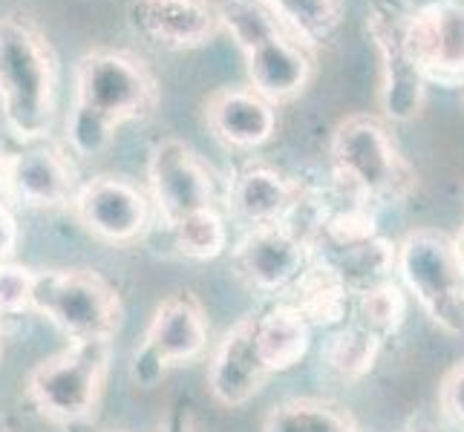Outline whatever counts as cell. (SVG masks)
Here are the masks:
<instances>
[{
  "instance_id": "27",
  "label": "cell",
  "mask_w": 464,
  "mask_h": 432,
  "mask_svg": "<svg viewBox=\"0 0 464 432\" xmlns=\"http://www.w3.org/2000/svg\"><path fill=\"white\" fill-rule=\"evenodd\" d=\"M222 29L228 32L239 53L251 50L254 43L283 32L277 21L260 6V0H217Z\"/></svg>"
},
{
  "instance_id": "18",
  "label": "cell",
  "mask_w": 464,
  "mask_h": 432,
  "mask_svg": "<svg viewBox=\"0 0 464 432\" xmlns=\"http://www.w3.org/2000/svg\"><path fill=\"white\" fill-rule=\"evenodd\" d=\"M303 187L297 179H289L285 173L248 165L239 170L228 187V207L237 219H243L248 228L257 226H277L292 214V207L303 197Z\"/></svg>"
},
{
  "instance_id": "33",
  "label": "cell",
  "mask_w": 464,
  "mask_h": 432,
  "mask_svg": "<svg viewBox=\"0 0 464 432\" xmlns=\"http://www.w3.org/2000/svg\"><path fill=\"white\" fill-rule=\"evenodd\" d=\"M453 248H456V254H459V263H461V268H464V226H461V231L453 236Z\"/></svg>"
},
{
  "instance_id": "34",
  "label": "cell",
  "mask_w": 464,
  "mask_h": 432,
  "mask_svg": "<svg viewBox=\"0 0 464 432\" xmlns=\"http://www.w3.org/2000/svg\"><path fill=\"white\" fill-rule=\"evenodd\" d=\"M0 432H9V424H6L4 415H0Z\"/></svg>"
},
{
  "instance_id": "17",
  "label": "cell",
  "mask_w": 464,
  "mask_h": 432,
  "mask_svg": "<svg viewBox=\"0 0 464 432\" xmlns=\"http://www.w3.org/2000/svg\"><path fill=\"white\" fill-rule=\"evenodd\" d=\"M205 124L228 150H257L277 133V107L251 87H219L205 99Z\"/></svg>"
},
{
  "instance_id": "12",
  "label": "cell",
  "mask_w": 464,
  "mask_h": 432,
  "mask_svg": "<svg viewBox=\"0 0 464 432\" xmlns=\"http://www.w3.org/2000/svg\"><path fill=\"white\" fill-rule=\"evenodd\" d=\"M127 26L168 53L202 50L222 32L217 0H130Z\"/></svg>"
},
{
  "instance_id": "36",
  "label": "cell",
  "mask_w": 464,
  "mask_h": 432,
  "mask_svg": "<svg viewBox=\"0 0 464 432\" xmlns=\"http://www.w3.org/2000/svg\"><path fill=\"white\" fill-rule=\"evenodd\" d=\"M107 432H127V429H107Z\"/></svg>"
},
{
  "instance_id": "11",
  "label": "cell",
  "mask_w": 464,
  "mask_h": 432,
  "mask_svg": "<svg viewBox=\"0 0 464 432\" xmlns=\"http://www.w3.org/2000/svg\"><path fill=\"white\" fill-rule=\"evenodd\" d=\"M70 205L84 231L110 245L133 243L145 234L150 219V202L141 194V187L124 176L110 173L92 176L84 185H78Z\"/></svg>"
},
{
  "instance_id": "8",
  "label": "cell",
  "mask_w": 464,
  "mask_h": 432,
  "mask_svg": "<svg viewBox=\"0 0 464 432\" xmlns=\"http://www.w3.org/2000/svg\"><path fill=\"white\" fill-rule=\"evenodd\" d=\"M208 343V323L202 302L179 292L168 297L150 317L145 338L133 351V378L141 387H153L170 366L197 360Z\"/></svg>"
},
{
  "instance_id": "29",
  "label": "cell",
  "mask_w": 464,
  "mask_h": 432,
  "mask_svg": "<svg viewBox=\"0 0 464 432\" xmlns=\"http://www.w3.org/2000/svg\"><path fill=\"white\" fill-rule=\"evenodd\" d=\"M439 407L447 421L464 429V360L444 375L439 387Z\"/></svg>"
},
{
  "instance_id": "20",
  "label": "cell",
  "mask_w": 464,
  "mask_h": 432,
  "mask_svg": "<svg viewBox=\"0 0 464 432\" xmlns=\"http://www.w3.org/2000/svg\"><path fill=\"white\" fill-rule=\"evenodd\" d=\"M289 302L309 326L332 329L346 320L352 309V292L332 265H326L324 260H312L292 283Z\"/></svg>"
},
{
  "instance_id": "3",
  "label": "cell",
  "mask_w": 464,
  "mask_h": 432,
  "mask_svg": "<svg viewBox=\"0 0 464 432\" xmlns=\"http://www.w3.org/2000/svg\"><path fill=\"white\" fill-rule=\"evenodd\" d=\"M329 165L338 194L370 207L404 202L419 185V176L398 150L387 124L366 113L349 116L334 127Z\"/></svg>"
},
{
  "instance_id": "7",
  "label": "cell",
  "mask_w": 464,
  "mask_h": 432,
  "mask_svg": "<svg viewBox=\"0 0 464 432\" xmlns=\"http://www.w3.org/2000/svg\"><path fill=\"white\" fill-rule=\"evenodd\" d=\"M410 12L412 6L407 0H372L363 18L366 38L381 61L378 104L383 110V119L395 124L419 119L427 104V82L407 46Z\"/></svg>"
},
{
  "instance_id": "21",
  "label": "cell",
  "mask_w": 464,
  "mask_h": 432,
  "mask_svg": "<svg viewBox=\"0 0 464 432\" xmlns=\"http://www.w3.org/2000/svg\"><path fill=\"white\" fill-rule=\"evenodd\" d=\"M289 38L303 46H326L343 24V0H260Z\"/></svg>"
},
{
  "instance_id": "22",
  "label": "cell",
  "mask_w": 464,
  "mask_h": 432,
  "mask_svg": "<svg viewBox=\"0 0 464 432\" xmlns=\"http://www.w3.org/2000/svg\"><path fill=\"white\" fill-rule=\"evenodd\" d=\"M312 260H324L338 271V277L346 283L352 294L363 292V288L378 285L390 277L395 268V243L387 236H370L363 243L343 245V248H317L312 251Z\"/></svg>"
},
{
  "instance_id": "10",
  "label": "cell",
  "mask_w": 464,
  "mask_h": 432,
  "mask_svg": "<svg viewBox=\"0 0 464 432\" xmlns=\"http://www.w3.org/2000/svg\"><path fill=\"white\" fill-rule=\"evenodd\" d=\"M150 197L168 228L188 214L214 207V173L188 141L168 136L156 141L148 165Z\"/></svg>"
},
{
  "instance_id": "32",
  "label": "cell",
  "mask_w": 464,
  "mask_h": 432,
  "mask_svg": "<svg viewBox=\"0 0 464 432\" xmlns=\"http://www.w3.org/2000/svg\"><path fill=\"white\" fill-rule=\"evenodd\" d=\"M0 205H9V156L0 150Z\"/></svg>"
},
{
  "instance_id": "35",
  "label": "cell",
  "mask_w": 464,
  "mask_h": 432,
  "mask_svg": "<svg viewBox=\"0 0 464 432\" xmlns=\"http://www.w3.org/2000/svg\"><path fill=\"white\" fill-rule=\"evenodd\" d=\"M0 355H4V331H0Z\"/></svg>"
},
{
  "instance_id": "6",
  "label": "cell",
  "mask_w": 464,
  "mask_h": 432,
  "mask_svg": "<svg viewBox=\"0 0 464 432\" xmlns=\"http://www.w3.org/2000/svg\"><path fill=\"white\" fill-rule=\"evenodd\" d=\"M107 366L110 343L75 341L29 372L26 395L44 418L55 424L84 421L102 401Z\"/></svg>"
},
{
  "instance_id": "19",
  "label": "cell",
  "mask_w": 464,
  "mask_h": 432,
  "mask_svg": "<svg viewBox=\"0 0 464 432\" xmlns=\"http://www.w3.org/2000/svg\"><path fill=\"white\" fill-rule=\"evenodd\" d=\"M254 343L271 375L285 372L306 358L312 343V326L292 302L271 306L263 314H254Z\"/></svg>"
},
{
  "instance_id": "15",
  "label": "cell",
  "mask_w": 464,
  "mask_h": 432,
  "mask_svg": "<svg viewBox=\"0 0 464 432\" xmlns=\"http://www.w3.org/2000/svg\"><path fill=\"white\" fill-rule=\"evenodd\" d=\"M78 190L70 153L53 141H32L26 150L9 156V202L26 207H63Z\"/></svg>"
},
{
  "instance_id": "25",
  "label": "cell",
  "mask_w": 464,
  "mask_h": 432,
  "mask_svg": "<svg viewBox=\"0 0 464 432\" xmlns=\"http://www.w3.org/2000/svg\"><path fill=\"white\" fill-rule=\"evenodd\" d=\"M383 341L375 338L372 331L361 329L358 323H352L341 329L326 346V366L334 378H341L346 383H355L372 372V366L381 355Z\"/></svg>"
},
{
  "instance_id": "16",
  "label": "cell",
  "mask_w": 464,
  "mask_h": 432,
  "mask_svg": "<svg viewBox=\"0 0 464 432\" xmlns=\"http://www.w3.org/2000/svg\"><path fill=\"white\" fill-rule=\"evenodd\" d=\"M268 378L271 372L254 343V314H246L222 334L208 366V389L222 407H243L266 387Z\"/></svg>"
},
{
  "instance_id": "1",
  "label": "cell",
  "mask_w": 464,
  "mask_h": 432,
  "mask_svg": "<svg viewBox=\"0 0 464 432\" xmlns=\"http://www.w3.org/2000/svg\"><path fill=\"white\" fill-rule=\"evenodd\" d=\"M159 107V84L148 63L127 50L99 46L75 63V99L67 119V144L78 156H99L119 127L145 121Z\"/></svg>"
},
{
  "instance_id": "31",
  "label": "cell",
  "mask_w": 464,
  "mask_h": 432,
  "mask_svg": "<svg viewBox=\"0 0 464 432\" xmlns=\"http://www.w3.org/2000/svg\"><path fill=\"white\" fill-rule=\"evenodd\" d=\"M162 432H197L194 418H190L188 407H173V409H170V415L165 418Z\"/></svg>"
},
{
  "instance_id": "9",
  "label": "cell",
  "mask_w": 464,
  "mask_h": 432,
  "mask_svg": "<svg viewBox=\"0 0 464 432\" xmlns=\"http://www.w3.org/2000/svg\"><path fill=\"white\" fill-rule=\"evenodd\" d=\"M407 46L427 87H464V0H430L410 12Z\"/></svg>"
},
{
  "instance_id": "30",
  "label": "cell",
  "mask_w": 464,
  "mask_h": 432,
  "mask_svg": "<svg viewBox=\"0 0 464 432\" xmlns=\"http://www.w3.org/2000/svg\"><path fill=\"white\" fill-rule=\"evenodd\" d=\"M14 245H18V219L9 205H0V263L12 257Z\"/></svg>"
},
{
  "instance_id": "14",
  "label": "cell",
  "mask_w": 464,
  "mask_h": 432,
  "mask_svg": "<svg viewBox=\"0 0 464 432\" xmlns=\"http://www.w3.org/2000/svg\"><path fill=\"white\" fill-rule=\"evenodd\" d=\"M248 87L266 99L271 107L289 104L300 99L314 75V53L285 32H275L271 38L254 43L243 53Z\"/></svg>"
},
{
  "instance_id": "28",
  "label": "cell",
  "mask_w": 464,
  "mask_h": 432,
  "mask_svg": "<svg viewBox=\"0 0 464 432\" xmlns=\"http://www.w3.org/2000/svg\"><path fill=\"white\" fill-rule=\"evenodd\" d=\"M32 285H35V271L0 263V314H24L32 309Z\"/></svg>"
},
{
  "instance_id": "13",
  "label": "cell",
  "mask_w": 464,
  "mask_h": 432,
  "mask_svg": "<svg viewBox=\"0 0 464 432\" xmlns=\"http://www.w3.org/2000/svg\"><path fill=\"white\" fill-rule=\"evenodd\" d=\"M309 263L312 248L283 222L248 228L234 248L237 274L257 292H283Z\"/></svg>"
},
{
  "instance_id": "37",
  "label": "cell",
  "mask_w": 464,
  "mask_h": 432,
  "mask_svg": "<svg viewBox=\"0 0 464 432\" xmlns=\"http://www.w3.org/2000/svg\"><path fill=\"white\" fill-rule=\"evenodd\" d=\"M407 432H419V429H407Z\"/></svg>"
},
{
  "instance_id": "24",
  "label": "cell",
  "mask_w": 464,
  "mask_h": 432,
  "mask_svg": "<svg viewBox=\"0 0 464 432\" xmlns=\"http://www.w3.org/2000/svg\"><path fill=\"white\" fill-rule=\"evenodd\" d=\"M355 323L366 331H372L375 338L387 341L392 334L401 331L404 320H407V294L404 288L383 280L378 285L363 288L355 294Z\"/></svg>"
},
{
  "instance_id": "23",
  "label": "cell",
  "mask_w": 464,
  "mask_h": 432,
  "mask_svg": "<svg viewBox=\"0 0 464 432\" xmlns=\"http://www.w3.org/2000/svg\"><path fill=\"white\" fill-rule=\"evenodd\" d=\"M263 432H363L352 415L317 398H292L266 415Z\"/></svg>"
},
{
  "instance_id": "5",
  "label": "cell",
  "mask_w": 464,
  "mask_h": 432,
  "mask_svg": "<svg viewBox=\"0 0 464 432\" xmlns=\"http://www.w3.org/2000/svg\"><path fill=\"white\" fill-rule=\"evenodd\" d=\"M395 268L410 294L433 323L461 338L464 334V268L453 236L439 228H415L395 245Z\"/></svg>"
},
{
  "instance_id": "2",
  "label": "cell",
  "mask_w": 464,
  "mask_h": 432,
  "mask_svg": "<svg viewBox=\"0 0 464 432\" xmlns=\"http://www.w3.org/2000/svg\"><path fill=\"white\" fill-rule=\"evenodd\" d=\"M58 104V55L24 12L0 14V113L14 139L44 141Z\"/></svg>"
},
{
  "instance_id": "26",
  "label": "cell",
  "mask_w": 464,
  "mask_h": 432,
  "mask_svg": "<svg viewBox=\"0 0 464 432\" xmlns=\"http://www.w3.org/2000/svg\"><path fill=\"white\" fill-rule=\"evenodd\" d=\"M170 231L176 248L188 260H217L228 248V228L217 207H202V211L188 214Z\"/></svg>"
},
{
  "instance_id": "4",
  "label": "cell",
  "mask_w": 464,
  "mask_h": 432,
  "mask_svg": "<svg viewBox=\"0 0 464 432\" xmlns=\"http://www.w3.org/2000/svg\"><path fill=\"white\" fill-rule=\"evenodd\" d=\"M32 309L44 314L50 323H55L72 343H110V338L124 323V306L119 292L102 274L87 268L35 271Z\"/></svg>"
}]
</instances>
